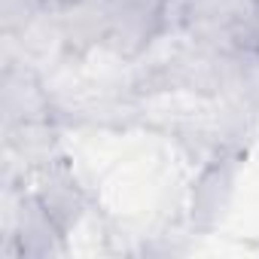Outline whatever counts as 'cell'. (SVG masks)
Returning a JSON list of instances; mask_svg holds the SVG:
<instances>
[{"mask_svg": "<svg viewBox=\"0 0 259 259\" xmlns=\"http://www.w3.org/2000/svg\"><path fill=\"white\" fill-rule=\"evenodd\" d=\"M238 168H241V156L229 147H220L201 168L195 186H192V204H189V217L195 229H213L235 192V180H238Z\"/></svg>", "mask_w": 259, "mask_h": 259, "instance_id": "obj_1", "label": "cell"}, {"mask_svg": "<svg viewBox=\"0 0 259 259\" xmlns=\"http://www.w3.org/2000/svg\"><path fill=\"white\" fill-rule=\"evenodd\" d=\"M40 198V204L49 210V217L64 229L70 232L79 217L85 213V195L73 177V171L64 165V162H49L40 174V186L34 192Z\"/></svg>", "mask_w": 259, "mask_h": 259, "instance_id": "obj_2", "label": "cell"}]
</instances>
